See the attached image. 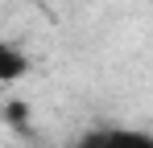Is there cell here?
Returning a JSON list of instances; mask_svg holds the SVG:
<instances>
[{"mask_svg": "<svg viewBox=\"0 0 153 148\" xmlns=\"http://www.w3.org/2000/svg\"><path fill=\"white\" fill-rule=\"evenodd\" d=\"M108 148H153V136L141 127H116L108 132Z\"/></svg>", "mask_w": 153, "mask_h": 148, "instance_id": "cell-2", "label": "cell"}, {"mask_svg": "<svg viewBox=\"0 0 153 148\" xmlns=\"http://www.w3.org/2000/svg\"><path fill=\"white\" fill-rule=\"evenodd\" d=\"M29 74V58L21 49H13L8 41H0V82H17Z\"/></svg>", "mask_w": 153, "mask_h": 148, "instance_id": "cell-1", "label": "cell"}, {"mask_svg": "<svg viewBox=\"0 0 153 148\" xmlns=\"http://www.w3.org/2000/svg\"><path fill=\"white\" fill-rule=\"evenodd\" d=\"M8 119H13V123H25L29 119V107H25V103H8Z\"/></svg>", "mask_w": 153, "mask_h": 148, "instance_id": "cell-4", "label": "cell"}, {"mask_svg": "<svg viewBox=\"0 0 153 148\" xmlns=\"http://www.w3.org/2000/svg\"><path fill=\"white\" fill-rule=\"evenodd\" d=\"M79 148H108V132H87L79 140Z\"/></svg>", "mask_w": 153, "mask_h": 148, "instance_id": "cell-3", "label": "cell"}]
</instances>
